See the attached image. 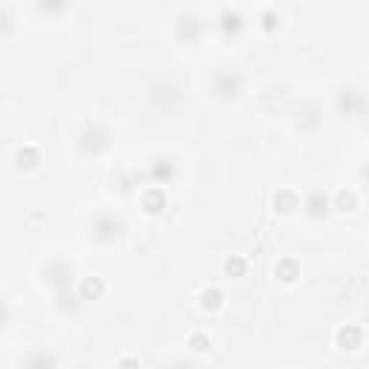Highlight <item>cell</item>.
I'll use <instances>...</instances> for the list:
<instances>
[{"mask_svg": "<svg viewBox=\"0 0 369 369\" xmlns=\"http://www.w3.org/2000/svg\"><path fill=\"white\" fill-rule=\"evenodd\" d=\"M306 211H309V216H315V220L326 216V213H329V199H326V193L312 190V193H309V199H306Z\"/></svg>", "mask_w": 369, "mask_h": 369, "instance_id": "8992f818", "label": "cell"}, {"mask_svg": "<svg viewBox=\"0 0 369 369\" xmlns=\"http://www.w3.org/2000/svg\"><path fill=\"white\" fill-rule=\"evenodd\" d=\"M107 147H110V133H107L104 127H98V124L86 127L84 133L78 136V150L86 153V156H98V153H104Z\"/></svg>", "mask_w": 369, "mask_h": 369, "instance_id": "6da1fadb", "label": "cell"}, {"mask_svg": "<svg viewBox=\"0 0 369 369\" xmlns=\"http://www.w3.org/2000/svg\"><path fill=\"white\" fill-rule=\"evenodd\" d=\"M70 6H73V0H38V9H40L43 15H52V17L63 15Z\"/></svg>", "mask_w": 369, "mask_h": 369, "instance_id": "ba28073f", "label": "cell"}, {"mask_svg": "<svg viewBox=\"0 0 369 369\" xmlns=\"http://www.w3.org/2000/svg\"><path fill=\"white\" fill-rule=\"evenodd\" d=\"M176 32H179V38L188 40V43L199 40V35H202V20H199V17H193V15H185V17H179Z\"/></svg>", "mask_w": 369, "mask_h": 369, "instance_id": "5b68a950", "label": "cell"}, {"mask_svg": "<svg viewBox=\"0 0 369 369\" xmlns=\"http://www.w3.org/2000/svg\"><path fill=\"white\" fill-rule=\"evenodd\" d=\"M338 110H340L343 116H349V119L361 116V113H363V93H361V90H343V93L338 96Z\"/></svg>", "mask_w": 369, "mask_h": 369, "instance_id": "277c9868", "label": "cell"}, {"mask_svg": "<svg viewBox=\"0 0 369 369\" xmlns=\"http://www.w3.org/2000/svg\"><path fill=\"white\" fill-rule=\"evenodd\" d=\"M317 124H320V110H317L315 104H309L303 113H297V127L300 130H315Z\"/></svg>", "mask_w": 369, "mask_h": 369, "instance_id": "52a82bcc", "label": "cell"}, {"mask_svg": "<svg viewBox=\"0 0 369 369\" xmlns=\"http://www.w3.org/2000/svg\"><path fill=\"white\" fill-rule=\"evenodd\" d=\"M211 90L216 98H236L243 93V78L236 75L234 70H223V73H216L213 75V84H211Z\"/></svg>", "mask_w": 369, "mask_h": 369, "instance_id": "3957f363", "label": "cell"}, {"mask_svg": "<svg viewBox=\"0 0 369 369\" xmlns=\"http://www.w3.org/2000/svg\"><path fill=\"white\" fill-rule=\"evenodd\" d=\"M220 27H223V32H231V35H236L243 29V17L236 15V12H225L223 17H220Z\"/></svg>", "mask_w": 369, "mask_h": 369, "instance_id": "9c48e42d", "label": "cell"}, {"mask_svg": "<svg viewBox=\"0 0 369 369\" xmlns=\"http://www.w3.org/2000/svg\"><path fill=\"white\" fill-rule=\"evenodd\" d=\"M9 29H12V15L0 6V35H6Z\"/></svg>", "mask_w": 369, "mask_h": 369, "instance_id": "30bf717a", "label": "cell"}, {"mask_svg": "<svg viewBox=\"0 0 369 369\" xmlns=\"http://www.w3.org/2000/svg\"><path fill=\"white\" fill-rule=\"evenodd\" d=\"M90 234H93V240H98V243H116L119 236L124 234V223L116 220V216H110V213H101V216L93 220Z\"/></svg>", "mask_w": 369, "mask_h": 369, "instance_id": "7a4b0ae2", "label": "cell"}]
</instances>
